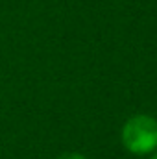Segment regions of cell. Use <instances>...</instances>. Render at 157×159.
<instances>
[{
	"instance_id": "6da1fadb",
	"label": "cell",
	"mask_w": 157,
	"mask_h": 159,
	"mask_svg": "<svg viewBox=\"0 0 157 159\" xmlns=\"http://www.w3.org/2000/svg\"><path fill=\"white\" fill-rule=\"evenodd\" d=\"M122 144L135 156H146L157 150V120L150 115H135L122 128Z\"/></svg>"
},
{
	"instance_id": "7a4b0ae2",
	"label": "cell",
	"mask_w": 157,
	"mask_h": 159,
	"mask_svg": "<svg viewBox=\"0 0 157 159\" xmlns=\"http://www.w3.org/2000/svg\"><path fill=\"white\" fill-rule=\"evenodd\" d=\"M57 159H87V157L81 156V154H74V152H70V154H63V156H59Z\"/></svg>"
},
{
	"instance_id": "3957f363",
	"label": "cell",
	"mask_w": 157,
	"mask_h": 159,
	"mask_svg": "<svg viewBox=\"0 0 157 159\" xmlns=\"http://www.w3.org/2000/svg\"><path fill=\"white\" fill-rule=\"evenodd\" d=\"M152 159H157V154H155V156H154V157H152Z\"/></svg>"
}]
</instances>
